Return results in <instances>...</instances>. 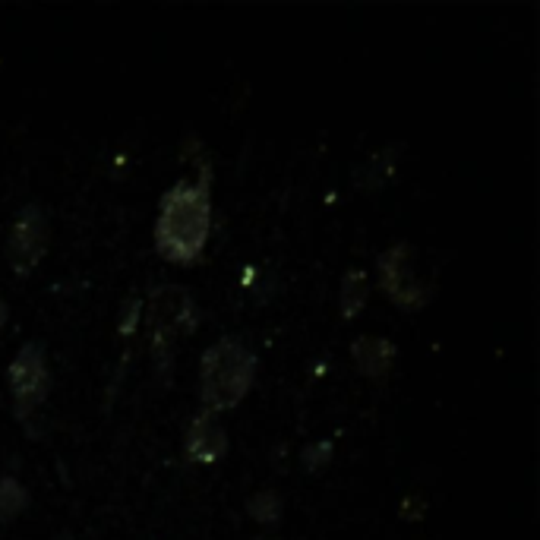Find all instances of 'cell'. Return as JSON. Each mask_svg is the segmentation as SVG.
Returning <instances> with one entry per match:
<instances>
[{"label": "cell", "mask_w": 540, "mask_h": 540, "mask_svg": "<svg viewBox=\"0 0 540 540\" xmlns=\"http://www.w3.org/2000/svg\"><path fill=\"white\" fill-rule=\"evenodd\" d=\"M212 234V165L199 162L196 177H180L158 199L155 250L174 266H190L203 256Z\"/></svg>", "instance_id": "6da1fadb"}, {"label": "cell", "mask_w": 540, "mask_h": 540, "mask_svg": "<svg viewBox=\"0 0 540 540\" xmlns=\"http://www.w3.org/2000/svg\"><path fill=\"white\" fill-rule=\"evenodd\" d=\"M256 354L240 338H218L199 360V398L206 411L222 414L237 408L256 383Z\"/></svg>", "instance_id": "7a4b0ae2"}, {"label": "cell", "mask_w": 540, "mask_h": 540, "mask_svg": "<svg viewBox=\"0 0 540 540\" xmlns=\"http://www.w3.org/2000/svg\"><path fill=\"white\" fill-rule=\"evenodd\" d=\"M149 342L152 360L162 379L171 376L174 367V342L184 332H193L199 323V313L193 304V294L184 285H158L149 294Z\"/></svg>", "instance_id": "3957f363"}, {"label": "cell", "mask_w": 540, "mask_h": 540, "mask_svg": "<svg viewBox=\"0 0 540 540\" xmlns=\"http://www.w3.org/2000/svg\"><path fill=\"white\" fill-rule=\"evenodd\" d=\"M7 389L13 395V417L26 420L48 402L51 395V367L42 342H26L7 367Z\"/></svg>", "instance_id": "277c9868"}, {"label": "cell", "mask_w": 540, "mask_h": 540, "mask_svg": "<svg viewBox=\"0 0 540 540\" xmlns=\"http://www.w3.org/2000/svg\"><path fill=\"white\" fill-rule=\"evenodd\" d=\"M414 244L408 240H398L389 250L379 253L376 259V282H379V291L386 297H392V304L398 310H424L427 300H430V288L420 282L414 275Z\"/></svg>", "instance_id": "5b68a950"}, {"label": "cell", "mask_w": 540, "mask_h": 540, "mask_svg": "<svg viewBox=\"0 0 540 540\" xmlns=\"http://www.w3.org/2000/svg\"><path fill=\"white\" fill-rule=\"evenodd\" d=\"M48 244H51L48 212L38 203H26L23 209L16 212L10 234H7V263H10V269L19 278H26L45 259Z\"/></svg>", "instance_id": "8992f818"}, {"label": "cell", "mask_w": 540, "mask_h": 540, "mask_svg": "<svg viewBox=\"0 0 540 540\" xmlns=\"http://www.w3.org/2000/svg\"><path fill=\"white\" fill-rule=\"evenodd\" d=\"M228 430L212 411H199L190 417L184 436V458L190 465H215L228 455Z\"/></svg>", "instance_id": "52a82bcc"}, {"label": "cell", "mask_w": 540, "mask_h": 540, "mask_svg": "<svg viewBox=\"0 0 540 540\" xmlns=\"http://www.w3.org/2000/svg\"><path fill=\"white\" fill-rule=\"evenodd\" d=\"M395 342L383 335H357L351 342V360L357 373H364L367 379H383L395 367Z\"/></svg>", "instance_id": "ba28073f"}, {"label": "cell", "mask_w": 540, "mask_h": 540, "mask_svg": "<svg viewBox=\"0 0 540 540\" xmlns=\"http://www.w3.org/2000/svg\"><path fill=\"white\" fill-rule=\"evenodd\" d=\"M367 297H370V275L364 269H348L342 285H338V313H342V319H357L360 313H364L367 307Z\"/></svg>", "instance_id": "9c48e42d"}, {"label": "cell", "mask_w": 540, "mask_h": 540, "mask_svg": "<svg viewBox=\"0 0 540 540\" xmlns=\"http://www.w3.org/2000/svg\"><path fill=\"white\" fill-rule=\"evenodd\" d=\"M29 503H32V496L23 487V480L13 477V474L0 477V525L16 522V518L29 509Z\"/></svg>", "instance_id": "30bf717a"}, {"label": "cell", "mask_w": 540, "mask_h": 540, "mask_svg": "<svg viewBox=\"0 0 540 540\" xmlns=\"http://www.w3.org/2000/svg\"><path fill=\"white\" fill-rule=\"evenodd\" d=\"M247 512L256 525H278L285 518V499L278 490L266 487V490H256L247 499Z\"/></svg>", "instance_id": "8fae6325"}, {"label": "cell", "mask_w": 540, "mask_h": 540, "mask_svg": "<svg viewBox=\"0 0 540 540\" xmlns=\"http://www.w3.org/2000/svg\"><path fill=\"white\" fill-rule=\"evenodd\" d=\"M395 158H398L395 149H379L373 158H367V162L354 171V184H357V187H364V190H376V187L383 184V180L392 174Z\"/></svg>", "instance_id": "7c38bea8"}, {"label": "cell", "mask_w": 540, "mask_h": 540, "mask_svg": "<svg viewBox=\"0 0 540 540\" xmlns=\"http://www.w3.org/2000/svg\"><path fill=\"white\" fill-rule=\"evenodd\" d=\"M332 455H335L332 439H316V443L304 446V452H300V462H304V471L319 474L323 468L332 465Z\"/></svg>", "instance_id": "4fadbf2b"}, {"label": "cell", "mask_w": 540, "mask_h": 540, "mask_svg": "<svg viewBox=\"0 0 540 540\" xmlns=\"http://www.w3.org/2000/svg\"><path fill=\"white\" fill-rule=\"evenodd\" d=\"M136 323H139V300H127V307L120 313V323H117L120 335H130L136 329Z\"/></svg>", "instance_id": "5bb4252c"}, {"label": "cell", "mask_w": 540, "mask_h": 540, "mask_svg": "<svg viewBox=\"0 0 540 540\" xmlns=\"http://www.w3.org/2000/svg\"><path fill=\"white\" fill-rule=\"evenodd\" d=\"M7 319H10V307H7V300H4V294H0V332H4V326H7Z\"/></svg>", "instance_id": "9a60e30c"}]
</instances>
